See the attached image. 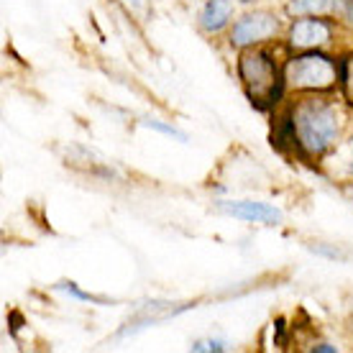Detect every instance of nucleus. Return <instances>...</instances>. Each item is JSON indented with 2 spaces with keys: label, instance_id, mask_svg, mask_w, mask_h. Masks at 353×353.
Masks as SVG:
<instances>
[{
  "label": "nucleus",
  "instance_id": "1",
  "mask_svg": "<svg viewBox=\"0 0 353 353\" xmlns=\"http://www.w3.org/2000/svg\"><path fill=\"white\" fill-rule=\"evenodd\" d=\"M292 128L305 154H325L338 136V110L323 100H305L292 113Z\"/></svg>",
  "mask_w": 353,
  "mask_h": 353
},
{
  "label": "nucleus",
  "instance_id": "2",
  "mask_svg": "<svg viewBox=\"0 0 353 353\" xmlns=\"http://www.w3.org/2000/svg\"><path fill=\"white\" fill-rule=\"evenodd\" d=\"M241 82L246 88V95L256 108H269L276 103V97L282 92L284 77L279 74V67L272 59V54L264 49H248L241 54L239 62Z\"/></svg>",
  "mask_w": 353,
  "mask_h": 353
},
{
  "label": "nucleus",
  "instance_id": "3",
  "mask_svg": "<svg viewBox=\"0 0 353 353\" xmlns=\"http://www.w3.org/2000/svg\"><path fill=\"white\" fill-rule=\"evenodd\" d=\"M284 80L294 90H327L336 85L338 70L323 54H302L287 64Z\"/></svg>",
  "mask_w": 353,
  "mask_h": 353
},
{
  "label": "nucleus",
  "instance_id": "4",
  "mask_svg": "<svg viewBox=\"0 0 353 353\" xmlns=\"http://www.w3.org/2000/svg\"><path fill=\"white\" fill-rule=\"evenodd\" d=\"M276 28H279V23L274 21L272 13H248V16H243L239 23L233 26L230 41L236 46L259 44V41H264V39L276 34Z\"/></svg>",
  "mask_w": 353,
  "mask_h": 353
},
{
  "label": "nucleus",
  "instance_id": "5",
  "mask_svg": "<svg viewBox=\"0 0 353 353\" xmlns=\"http://www.w3.org/2000/svg\"><path fill=\"white\" fill-rule=\"evenodd\" d=\"M330 41V23L323 18H300L290 28V44L297 49H315Z\"/></svg>",
  "mask_w": 353,
  "mask_h": 353
},
{
  "label": "nucleus",
  "instance_id": "6",
  "mask_svg": "<svg viewBox=\"0 0 353 353\" xmlns=\"http://www.w3.org/2000/svg\"><path fill=\"white\" fill-rule=\"evenodd\" d=\"M292 16H325V13H343L353 21V0H290L287 6Z\"/></svg>",
  "mask_w": 353,
  "mask_h": 353
},
{
  "label": "nucleus",
  "instance_id": "7",
  "mask_svg": "<svg viewBox=\"0 0 353 353\" xmlns=\"http://www.w3.org/2000/svg\"><path fill=\"white\" fill-rule=\"evenodd\" d=\"M218 208L230 212V215H236V218H243V221H254V223L282 221V212L276 210L274 205H266V203H248V200H241V203H221Z\"/></svg>",
  "mask_w": 353,
  "mask_h": 353
},
{
  "label": "nucleus",
  "instance_id": "8",
  "mask_svg": "<svg viewBox=\"0 0 353 353\" xmlns=\"http://www.w3.org/2000/svg\"><path fill=\"white\" fill-rule=\"evenodd\" d=\"M230 16H233V3L230 0H208L200 10V26L205 31H221L223 26H228Z\"/></svg>",
  "mask_w": 353,
  "mask_h": 353
},
{
  "label": "nucleus",
  "instance_id": "9",
  "mask_svg": "<svg viewBox=\"0 0 353 353\" xmlns=\"http://www.w3.org/2000/svg\"><path fill=\"white\" fill-rule=\"evenodd\" d=\"M341 82H343V90H345V97L353 103V57H348L341 67Z\"/></svg>",
  "mask_w": 353,
  "mask_h": 353
},
{
  "label": "nucleus",
  "instance_id": "10",
  "mask_svg": "<svg viewBox=\"0 0 353 353\" xmlns=\"http://www.w3.org/2000/svg\"><path fill=\"white\" fill-rule=\"evenodd\" d=\"M194 351H223L221 343H194Z\"/></svg>",
  "mask_w": 353,
  "mask_h": 353
},
{
  "label": "nucleus",
  "instance_id": "11",
  "mask_svg": "<svg viewBox=\"0 0 353 353\" xmlns=\"http://www.w3.org/2000/svg\"><path fill=\"white\" fill-rule=\"evenodd\" d=\"M315 351H336L333 345H315Z\"/></svg>",
  "mask_w": 353,
  "mask_h": 353
},
{
  "label": "nucleus",
  "instance_id": "12",
  "mask_svg": "<svg viewBox=\"0 0 353 353\" xmlns=\"http://www.w3.org/2000/svg\"><path fill=\"white\" fill-rule=\"evenodd\" d=\"M241 3H251V0H241Z\"/></svg>",
  "mask_w": 353,
  "mask_h": 353
}]
</instances>
